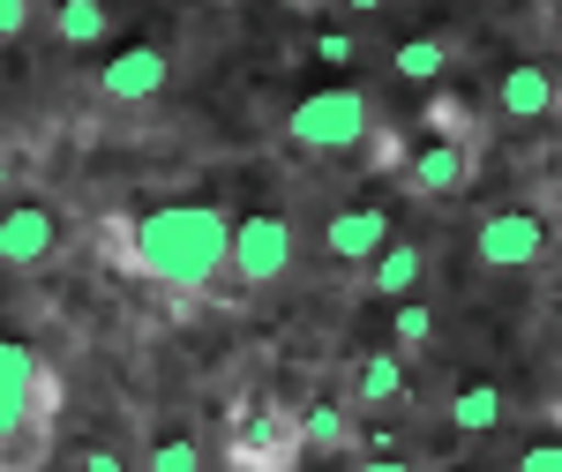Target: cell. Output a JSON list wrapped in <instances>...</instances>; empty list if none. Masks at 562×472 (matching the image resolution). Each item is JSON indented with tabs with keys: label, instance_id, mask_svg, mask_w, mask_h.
Masks as SVG:
<instances>
[{
	"label": "cell",
	"instance_id": "cell-5",
	"mask_svg": "<svg viewBox=\"0 0 562 472\" xmlns=\"http://www.w3.org/2000/svg\"><path fill=\"white\" fill-rule=\"evenodd\" d=\"M473 256L487 262V270H525V262L548 256V225H540L532 211H495L473 233Z\"/></svg>",
	"mask_w": 562,
	"mask_h": 472
},
{
	"label": "cell",
	"instance_id": "cell-2",
	"mask_svg": "<svg viewBox=\"0 0 562 472\" xmlns=\"http://www.w3.org/2000/svg\"><path fill=\"white\" fill-rule=\"evenodd\" d=\"M53 405H60V375H45V360L31 352L23 338L0 345V465L23 472L38 458L45 442V420H53Z\"/></svg>",
	"mask_w": 562,
	"mask_h": 472
},
{
	"label": "cell",
	"instance_id": "cell-3",
	"mask_svg": "<svg viewBox=\"0 0 562 472\" xmlns=\"http://www.w3.org/2000/svg\"><path fill=\"white\" fill-rule=\"evenodd\" d=\"M368 128H375V105L360 90H315V98L293 105V121H285V135L301 150H360Z\"/></svg>",
	"mask_w": 562,
	"mask_h": 472
},
{
	"label": "cell",
	"instance_id": "cell-21",
	"mask_svg": "<svg viewBox=\"0 0 562 472\" xmlns=\"http://www.w3.org/2000/svg\"><path fill=\"white\" fill-rule=\"evenodd\" d=\"M518 465H525V472H548V465H562V442H532V450H525Z\"/></svg>",
	"mask_w": 562,
	"mask_h": 472
},
{
	"label": "cell",
	"instance_id": "cell-18",
	"mask_svg": "<svg viewBox=\"0 0 562 472\" xmlns=\"http://www.w3.org/2000/svg\"><path fill=\"white\" fill-rule=\"evenodd\" d=\"M195 465H203L195 442H158V450H150V472H195Z\"/></svg>",
	"mask_w": 562,
	"mask_h": 472
},
{
	"label": "cell",
	"instance_id": "cell-8",
	"mask_svg": "<svg viewBox=\"0 0 562 472\" xmlns=\"http://www.w3.org/2000/svg\"><path fill=\"white\" fill-rule=\"evenodd\" d=\"M98 90L121 98V105L158 98V90H166V53H158V45H128V53H113V60L98 68Z\"/></svg>",
	"mask_w": 562,
	"mask_h": 472
},
{
	"label": "cell",
	"instance_id": "cell-23",
	"mask_svg": "<svg viewBox=\"0 0 562 472\" xmlns=\"http://www.w3.org/2000/svg\"><path fill=\"white\" fill-rule=\"evenodd\" d=\"M346 8H352V15H383L390 0H346Z\"/></svg>",
	"mask_w": 562,
	"mask_h": 472
},
{
	"label": "cell",
	"instance_id": "cell-20",
	"mask_svg": "<svg viewBox=\"0 0 562 472\" xmlns=\"http://www.w3.org/2000/svg\"><path fill=\"white\" fill-rule=\"evenodd\" d=\"M31 31V0H0V38H23Z\"/></svg>",
	"mask_w": 562,
	"mask_h": 472
},
{
	"label": "cell",
	"instance_id": "cell-12",
	"mask_svg": "<svg viewBox=\"0 0 562 472\" xmlns=\"http://www.w3.org/2000/svg\"><path fill=\"white\" fill-rule=\"evenodd\" d=\"M413 285H420V248L390 240L383 256H375V270H368V293H383V301H405Z\"/></svg>",
	"mask_w": 562,
	"mask_h": 472
},
{
	"label": "cell",
	"instance_id": "cell-13",
	"mask_svg": "<svg viewBox=\"0 0 562 472\" xmlns=\"http://www.w3.org/2000/svg\"><path fill=\"white\" fill-rule=\"evenodd\" d=\"M450 420H458L465 435L503 428V390H495V383H465L458 397H450Z\"/></svg>",
	"mask_w": 562,
	"mask_h": 472
},
{
	"label": "cell",
	"instance_id": "cell-16",
	"mask_svg": "<svg viewBox=\"0 0 562 472\" xmlns=\"http://www.w3.org/2000/svg\"><path fill=\"white\" fill-rule=\"evenodd\" d=\"M293 435H301L307 450H338V442H346V413H338V405H307Z\"/></svg>",
	"mask_w": 562,
	"mask_h": 472
},
{
	"label": "cell",
	"instance_id": "cell-9",
	"mask_svg": "<svg viewBox=\"0 0 562 472\" xmlns=\"http://www.w3.org/2000/svg\"><path fill=\"white\" fill-rule=\"evenodd\" d=\"M555 98H562V83L548 76V68H532V60H518V68L495 83V105H503L510 121H548V113H555Z\"/></svg>",
	"mask_w": 562,
	"mask_h": 472
},
{
	"label": "cell",
	"instance_id": "cell-11",
	"mask_svg": "<svg viewBox=\"0 0 562 472\" xmlns=\"http://www.w3.org/2000/svg\"><path fill=\"white\" fill-rule=\"evenodd\" d=\"M352 397H360V405H397V397H405V360H397V352H368V360L352 368Z\"/></svg>",
	"mask_w": 562,
	"mask_h": 472
},
{
	"label": "cell",
	"instance_id": "cell-14",
	"mask_svg": "<svg viewBox=\"0 0 562 472\" xmlns=\"http://www.w3.org/2000/svg\"><path fill=\"white\" fill-rule=\"evenodd\" d=\"M53 31L68 45H98L105 38V0H60L53 8Z\"/></svg>",
	"mask_w": 562,
	"mask_h": 472
},
{
	"label": "cell",
	"instance_id": "cell-19",
	"mask_svg": "<svg viewBox=\"0 0 562 472\" xmlns=\"http://www.w3.org/2000/svg\"><path fill=\"white\" fill-rule=\"evenodd\" d=\"M315 60H323V68H346V60H360L352 31H323V38H315Z\"/></svg>",
	"mask_w": 562,
	"mask_h": 472
},
{
	"label": "cell",
	"instance_id": "cell-24",
	"mask_svg": "<svg viewBox=\"0 0 562 472\" xmlns=\"http://www.w3.org/2000/svg\"><path fill=\"white\" fill-rule=\"evenodd\" d=\"M555 23H562V0H555Z\"/></svg>",
	"mask_w": 562,
	"mask_h": 472
},
{
	"label": "cell",
	"instance_id": "cell-22",
	"mask_svg": "<svg viewBox=\"0 0 562 472\" xmlns=\"http://www.w3.org/2000/svg\"><path fill=\"white\" fill-rule=\"evenodd\" d=\"M76 465H83V472H121V458H113V450H83Z\"/></svg>",
	"mask_w": 562,
	"mask_h": 472
},
{
	"label": "cell",
	"instance_id": "cell-4",
	"mask_svg": "<svg viewBox=\"0 0 562 472\" xmlns=\"http://www.w3.org/2000/svg\"><path fill=\"white\" fill-rule=\"evenodd\" d=\"M233 270H240V285H278L293 270V225L278 211L240 217L233 225Z\"/></svg>",
	"mask_w": 562,
	"mask_h": 472
},
{
	"label": "cell",
	"instance_id": "cell-17",
	"mask_svg": "<svg viewBox=\"0 0 562 472\" xmlns=\"http://www.w3.org/2000/svg\"><path fill=\"white\" fill-rule=\"evenodd\" d=\"M390 330H397V345H428L435 338V315L420 301H397V315H390Z\"/></svg>",
	"mask_w": 562,
	"mask_h": 472
},
{
	"label": "cell",
	"instance_id": "cell-1",
	"mask_svg": "<svg viewBox=\"0 0 562 472\" xmlns=\"http://www.w3.org/2000/svg\"><path fill=\"white\" fill-rule=\"evenodd\" d=\"M128 270L173 293H203L217 270H233V217L211 203H158L128 225Z\"/></svg>",
	"mask_w": 562,
	"mask_h": 472
},
{
	"label": "cell",
	"instance_id": "cell-7",
	"mask_svg": "<svg viewBox=\"0 0 562 472\" xmlns=\"http://www.w3.org/2000/svg\"><path fill=\"white\" fill-rule=\"evenodd\" d=\"M60 248V217L45 211V203H15V211L0 217V262H15V270H31Z\"/></svg>",
	"mask_w": 562,
	"mask_h": 472
},
{
	"label": "cell",
	"instance_id": "cell-6",
	"mask_svg": "<svg viewBox=\"0 0 562 472\" xmlns=\"http://www.w3.org/2000/svg\"><path fill=\"white\" fill-rule=\"evenodd\" d=\"M323 248L338 262H375L390 248V211L383 203H352V211H338L330 225H323Z\"/></svg>",
	"mask_w": 562,
	"mask_h": 472
},
{
	"label": "cell",
	"instance_id": "cell-10",
	"mask_svg": "<svg viewBox=\"0 0 562 472\" xmlns=\"http://www.w3.org/2000/svg\"><path fill=\"white\" fill-rule=\"evenodd\" d=\"M465 172H473V150H465V143H420V158L405 166V180H413L420 195H458Z\"/></svg>",
	"mask_w": 562,
	"mask_h": 472
},
{
	"label": "cell",
	"instance_id": "cell-15",
	"mask_svg": "<svg viewBox=\"0 0 562 472\" xmlns=\"http://www.w3.org/2000/svg\"><path fill=\"white\" fill-rule=\"evenodd\" d=\"M442 60H450L442 38H405L397 53H390V68H397L405 83H435V76H442Z\"/></svg>",
	"mask_w": 562,
	"mask_h": 472
}]
</instances>
